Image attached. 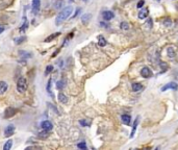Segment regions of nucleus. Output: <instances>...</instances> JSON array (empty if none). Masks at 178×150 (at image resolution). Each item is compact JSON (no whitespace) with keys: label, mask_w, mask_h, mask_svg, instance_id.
Returning a JSON list of instances; mask_svg holds the SVG:
<instances>
[{"label":"nucleus","mask_w":178,"mask_h":150,"mask_svg":"<svg viewBox=\"0 0 178 150\" xmlns=\"http://www.w3.org/2000/svg\"><path fill=\"white\" fill-rule=\"evenodd\" d=\"M72 12H73V7L72 6H66L61 13L57 15V17L55 19V24L56 25H61L64 21H66L70 17V15L72 14Z\"/></svg>","instance_id":"1"},{"label":"nucleus","mask_w":178,"mask_h":150,"mask_svg":"<svg viewBox=\"0 0 178 150\" xmlns=\"http://www.w3.org/2000/svg\"><path fill=\"white\" fill-rule=\"evenodd\" d=\"M27 89V80L25 77H20L17 81V90L19 93H24Z\"/></svg>","instance_id":"2"},{"label":"nucleus","mask_w":178,"mask_h":150,"mask_svg":"<svg viewBox=\"0 0 178 150\" xmlns=\"http://www.w3.org/2000/svg\"><path fill=\"white\" fill-rule=\"evenodd\" d=\"M16 112H17V110H16V109L8 108V109L5 110V112H4V117L6 118V119H7V118H12V117L15 116Z\"/></svg>","instance_id":"3"},{"label":"nucleus","mask_w":178,"mask_h":150,"mask_svg":"<svg viewBox=\"0 0 178 150\" xmlns=\"http://www.w3.org/2000/svg\"><path fill=\"white\" fill-rule=\"evenodd\" d=\"M141 75L145 78H150L152 76V72H151V70L148 67H144L141 70Z\"/></svg>","instance_id":"4"},{"label":"nucleus","mask_w":178,"mask_h":150,"mask_svg":"<svg viewBox=\"0 0 178 150\" xmlns=\"http://www.w3.org/2000/svg\"><path fill=\"white\" fill-rule=\"evenodd\" d=\"M14 132H15V126L13 124H10L8 125L6 128H5V130H4V136L5 137H10V136H13L14 135Z\"/></svg>","instance_id":"5"},{"label":"nucleus","mask_w":178,"mask_h":150,"mask_svg":"<svg viewBox=\"0 0 178 150\" xmlns=\"http://www.w3.org/2000/svg\"><path fill=\"white\" fill-rule=\"evenodd\" d=\"M168 89H172V90H178V84L175 82H170V83H167L166 85H164L161 88V92H165Z\"/></svg>","instance_id":"6"},{"label":"nucleus","mask_w":178,"mask_h":150,"mask_svg":"<svg viewBox=\"0 0 178 150\" xmlns=\"http://www.w3.org/2000/svg\"><path fill=\"white\" fill-rule=\"evenodd\" d=\"M42 128L43 129H45V130H51L52 128H53V124L49 121V120H46V121H43L42 122V124H41Z\"/></svg>","instance_id":"7"},{"label":"nucleus","mask_w":178,"mask_h":150,"mask_svg":"<svg viewBox=\"0 0 178 150\" xmlns=\"http://www.w3.org/2000/svg\"><path fill=\"white\" fill-rule=\"evenodd\" d=\"M102 17H103L104 20L109 21V20H111L112 18L115 17V15H114L112 12H110V10H104V12L102 13Z\"/></svg>","instance_id":"8"},{"label":"nucleus","mask_w":178,"mask_h":150,"mask_svg":"<svg viewBox=\"0 0 178 150\" xmlns=\"http://www.w3.org/2000/svg\"><path fill=\"white\" fill-rule=\"evenodd\" d=\"M40 5H41V0H32V9H34L35 13L39 12Z\"/></svg>","instance_id":"9"},{"label":"nucleus","mask_w":178,"mask_h":150,"mask_svg":"<svg viewBox=\"0 0 178 150\" xmlns=\"http://www.w3.org/2000/svg\"><path fill=\"white\" fill-rule=\"evenodd\" d=\"M7 88H8V85L7 83L5 82V81H0V95H3L5 92L7 91Z\"/></svg>","instance_id":"10"},{"label":"nucleus","mask_w":178,"mask_h":150,"mask_svg":"<svg viewBox=\"0 0 178 150\" xmlns=\"http://www.w3.org/2000/svg\"><path fill=\"white\" fill-rule=\"evenodd\" d=\"M121 120L125 125H129L130 124V122H131V117L129 115H122L121 116Z\"/></svg>","instance_id":"11"},{"label":"nucleus","mask_w":178,"mask_h":150,"mask_svg":"<svg viewBox=\"0 0 178 150\" xmlns=\"http://www.w3.org/2000/svg\"><path fill=\"white\" fill-rule=\"evenodd\" d=\"M61 36V33H54V34H52V35H50L48 38H46L45 39V43H49V42H51V41H53L55 39V38H57V37H59Z\"/></svg>","instance_id":"12"},{"label":"nucleus","mask_w":178,"mask_h":150,"mask_svg":"<svg viewBox=\"0 0 178 150\" xmlns=\"http://www.w3.org/2000/svg\"><path fill=\"white\" fill-rule=\"evenodd\" d=\"M148 14H149V10H148V8H143L141 12L139 13V18L140 19H145L148 16Z\"/></svg>","instance_id":"13"},{"label":"nucleus","mask_w":178,"mask_h":150,"mask_svg":"<svg viewBox=\"0 0 178 150\" xmlns=\"http://www.w3.org/2000/svg\"><path fill=\"white\" fill-rule=\"evenodd\" d=\"M131 88H132V90L134 91V92H139V91H141L143 89V85L140 82H133L131 84Z\"/></svg>","instance_id":"14"},{"label":"nucleus","mask_w":178,"mask_h":150,"mask_svg":"<svg viewBox=\"0 0 178 150\" xmlns=\"http://www.w3.org/2000/svg\"><path fill=\"white\" fill-rule=\"evenodd\" d=\"M58 100H59V102H62V103H67L68 102V97L64 93L61 92V93H58Z\"/></svg>","instance_id":"15"},{"label":"nucleus","mask_w":178,"mask_h":150,"mask_svg":"<svg viewBox=\"0 0 178 150\" xmlns=\"http://www.w3.org/2000/svg\"><path fill=\"white\" fill-rule=\"evenodd\" d=\"M48 137H49V130L43 129V131H41V132L39 133V138H40V139H43V140H45V139H47Z\"/></svg>","instance_id":"16"},{"label":"nucleus","mask_w":178,"mask_h":150,"mask_svg":"<svg viewBox=\"0 0 178 150\" xmlns=\"http://www.w3.org/2000/svg\"><path fill=\"white\" fill-rule=\"evenodd\" d=\"M91 17H92V15L91 14H85L82 16V18H81V21H82V23L83 24H87L89 21L91 20Z\"/></svg>","instance_id":"17"},{"label":"nucleus","mask_w":178,"mask_h":150,"mask_svg":"<svg viewBox=\"0 0 178 150\" xmlns=\"http://www.w3.org/2000/svg\"><path fill=\"white\" fill-rule=\"evenodd\" d=\"M139 118H137L136 121H134L133 123V126H132V130H131V135H130V138H132L134 136V132H136V129H137V127H138V124H139Z\"/></svg>","instance_id":"18"},{"label":"nucleus","mask_w":178,"mask_h":150,"mask_svg":"<svg viewBox=\"0 0 178 150\" xmlns=\"http://www.w3.org/2000/svg\"><path fill=\"white\" fill-rule=\"evenodd\" d=\"M98 40H99V42H98V44H99V46H101V47H104L106 44H107V42H106V40L104 39L103 37H99L98 38Z\"/></svg>","instance_id":"19"},{"label":"nucleus","mask_w":178,"mask_h":150,"mask_svg":"<svg viewBox=\"0 0 178 150\" xmlns=\"http://www.w3.org/2000/svg\"><path fill=\"white\" fill-rule=\"evenodd\" d=\"M12 146H13V141H12V140H8L6 143L4 144L3 150H9L10 148H12Z\"/></svg>","instance_id":"20"},{"label":"nucleus","mask_w":178,"mask_h":150,"mask_svg":"<svg viewBox=\"0 0 178 150\" xmlns=\"http://www.w3.org/2000/svg\"><path fill=\"white\" fill-rule=\"evenodd\" d=\"M168 55H169V57H170V58L175 57V51H174V49H173L172 47L168 48Z\"/></svg>","instance_id":"21"},{"label":"nucleus","mask_w":178,"mask_h":150,"mask_svg":"<svg viewBox=\"0 0 178 150\" xmlns=\"http://www.w3.org/2000/svg\"><path fill=\"white\" fill-rule=\"evenodd\" d=\"M64 87H65V81H64V80H59V81L56 82V89H58V90H63Z\"/></svg>","instance_id":"22"},{"label":"nucleus","mask_w":178,"mask_h":150,"mask_svg":"<svg viewBox=\"0 0 178 150\" xmlns=\"http://www.w3.org/2000/svg\"><path fill=\"white\" fill-rule=\"evenodd\" d=\"M120 27H121V29H123V30H128V29H129V24H128L127 22H122V23L120 24Z\"/></svg>","instance_id":"23"},{"label":"nucleus","mask_w":178,"mask_h":150,"mask_svg":"<svg viewBox=\"0 0 178 150\" xmlns=\"http://www.w3.org/2000/svg\"><path fill=\"white\" fill-rule=\"evenodd\" d=\"M25 39H26L25 37H21V38H19V39L15 40V43H16L17 45H20V44H22V43L25 41Z\"/></svg>","instance_id":"24"},{"label":"nucleus","mask_w":178,"mask_h":150,"mask_svg":"<svg viewBox=\"0 0 178 150\" xmlns=\"http://www.w3.org/2000/svg\"><path fill=\"white\" fill-rule=\"evenodd\" d=\"M53 71V66H51V65H49V66H47V68H46V70H45V75H48L50 72H52Z\"/></svg>","instance_id":"25"},{"label":"nucleus","mask_w":178,"mask_h":150,"mask_svg":"<svg viewBox=\"0 0 178 150\" xmlns=\"http://www.w3.org/2000/svg\"><path fill=\"white\" fill-rule=\"evenodd\" d=\"M77 147L80 148V149H87V144L84 142H81V143H78L77 144Z\"/></svg>","instance_id":"26"},{"label":"nucleus","mask_w":178,"mask_h":150,"mask_svg":"<svg viewBox=\"0 0 178 150\" xmlns=\"http://www.w3.org/2000/svg\"><path fill=\"white\" fill-rule=\"evenodd\" d=\"M47 91H48V93H51V79H49V81H48V84H47Z\"/></svg>","instance_id":"27"},{"label":"nucleus","mask_w":178,"mask_h":150,"mask_svg":"<svg viewBox=\"0 0 178 150\" xmlns=\"http://www.w3.org/2000/svg\"><path fill=\"white\" fill-rule=\"evenodd\" d=\"M79 123L81 124V126H88V125H89V122L85 121V120H80Z\"/></svg>","instance_id":"28"},{"label":"nucleus","mask_w":178,"mask_h":150,"mask_svg":"<svg viewBox=\"0 0 178 150\" xmlns=\"http://www.w3.org/2000/svg\"><path fill=\"white\" fill-rule=\"evenodd\" d=\"M144 3H145L144 0H141V1L138 3V8H142V7H143V5H144Z\"/></svg>","instance_id":"29"},{"label":"nucleus","mask_w":178,"mask_h":150,"mask_svg":"<svg viewBox=\"0 0 178 150\" xmlns=\"http://www.w3.org/2000/svg\"><path fill=\"white\" fill-rule=\"evenodd\" d=\"M171 23H172V22H171V20H170V19H167V20L165 21V25H166V26H170Z\"/></svg>","instance_id":"30"},{"label":"nucleus","mask_w":178,"mask_h":150,"mask_svg":"<svg viewBox=\"0 0 178 150\" xmlns=\"http://www.w3.org/2000/svg\"><path fill=\"white\" fill-rule=\"evenodd\" d=\"M79 13H80V8H77V9H76V13L73 15V17H72V18H76V16H77Z\"/></svg>","instance_id":"31"},{"label":"nucleus","mask_w":178,"mask_h":150,"mask_svg":"<svg viewBox=\"0 0 178 150\" xmlns=\"http://www.w3.org/2000/svg\"><path fill=\"white\" fill-rule=\"evenodd\" d=\"M62 4H63V1H59V2H58V3H57V2H56V3H55V4H54V6H55V7H56V8H58V7H59V6H61V5H62Z\"/></svg>","instance_id":"32"},{"label":"nucleus","mask_w":178,"mask_h":150,"mask_svg":"<svg viewBox=\"0 0 178 150\" xmlns=\"http://www.w3.org/2000/svg\"><path fill=\"white\" fill-rule=\"evenodd\" d=\"M4 31V26L3 25H0V34H2Z\"/></svg>","instance_id":"33"},{"label":"nucleus","mask_w":178,"mask_h":150,"mask_svg":"<svg viewBox=\"0 0 178 150\" xmlns=\"http://www.w3.org/2000/svg\"><path fill=\"white\" fill-rule=\"evenodd\" d=\"M70 1H74V0H70Z\"/></svg>","instance_id":"34"},{"label":"nucleus","mask_w":178,"mask_h":150,"mask_svg":"<svg viewBox=\"0 0 178 150\" xmlns=\"http://www.w3.org/2000/svg\"><path fill=\"white\" fill-rule=\"evenodd\" d=\"M83 1H87V0H83Z\"/></svg>","instance_id":"35"}]
</instances>
